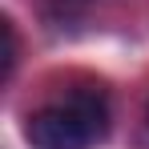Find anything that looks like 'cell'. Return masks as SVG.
<instances>
[{
  "mask_svg": "<svg viewBox=\"0 0 149 149\" xmlns=\"http://www.w3.org/2000/svg\"><path fill=\"white\" fill-rule=\"evenodd\" d=\"M109 133V105L97 89H73L40 105L24 121V141L32 149H93Z\"/></svg>",
  "mask_w": 149,
  "mask_h": 149,
  "instance_id": "1",
  "label": "cell"
},
{
  "mask_svg": "<svg viewBox=\"0 0 149 149\" xmlns=\"http://www.w3.org/2000/svg\"><path fill=\"white\" fill-rule=\"evenodd\" d=\"M12 65H16V28L12 20H4V77H12Z\"/></svg>",
  "mask_w": 149,
  "mask_h": 149,
  "instance_id": "2",
  "label": "cell"
},
{
  "mask_svg": "<svg viewBox=\"0 0 149 149\" xmlns=\"http://www.w3.org/2000/svg\"><path fill=\"white\" fill-rule=\"evenodd\" d=\"M145 117H149V105H145Z\"/></svg>",
  "mask_w": 149,
  "mask_h": 149,
  "instance_id": "3",
  "label": "cell"
}]
</instances>
